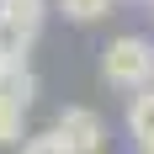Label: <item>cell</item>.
<instances>
[{
	"instance_id": "cell-1",
	"label": "cell",
	"mask_w": 154,
	"mask_h": 154,
	"mask_svg": "<svg viewBox=\"0 0 154 154\" xmlns=\"http://www.w3.org/2000/svg\"><path fill=\"white\" fill-rule=\"evenodd\" d=\"M101 80H106L112 91H128V96L149 91L154 85V43L138 37V32L106 43V53H101Z\"/></svg>"
},
{
	"instance_id": "cell-2",
	"label": "cell",
	"mask_w": 154,
	"mask_h": 154,
	"mask_svg": "<svg viewBox=\"0 0 154 154\" xmlns=\"http://www.w3.org/2000/svg\"><path fill=\"white\" fill-rule=\"evenodd\" d=\"M37 96V75L27 64H16L11 75L0 80V143H16L21 138V122H27V106Z\"/></svg>"
},
{
	"instance_id": "cell-3",
	"label": "cell",
	"mask_w": 154,
	"mask_h": 154,
	"mask_svg": "<svg viewBox=\"0 0 154 154\" xmlns=\"http://www.w3.org/2000/svg\"><path fill=\"white\" fill-rule=\"evenodd\" d=\"M53 133H59V143L69 154H106V122L91 106H64L59 122H53Z\"/></svg>"
},
{
	"instance_id": "cell-4",
	"label": "cell",
	"mask_w": 154,
	"mask_h": 154,
	"mask_svg": "<svg viewBox=\"0 0 154 154\" xmlns=\"http://www.w3.org/2000/svg\"><path fill=\"white\" fill-rule=\"evenodd\" d=\"M43 16H48V0H0V27L21 43H32L43 32Z\"/></svg>"
},
{
	"instance_id": "cell-5",
	"label": "cell",
	"mask_w": 154,
	"mask_h": 154,
	"mask_svg": "<svg viewBox=\"0 0 154 154\" xmlns=\"http://www.w3.org/2000/svg\"><path fill=\"white\" fill-rule=\"evenodd\" d=\"M128 133L138 138V149H154V85L133 91V101H128Z\"/></svg>"
},
{
	"instance_id": "cell-6",
	"label": "cell",
	"mask_w": 154,
	"mask_h": 154,
	"mask_svg": "<svg viewBox=\"0 0 154 154\" xmlns=\"http://www.w3.org/2000/svg\"><path fill=\"white\" fill-rule=\"evenodd\" d=\"M59 5H64V16H69V21H96V16L112 11V0H59Z\"/></svg>"
},
{
	"instance_id": "cell-7",
	"label": "cell",
	"mask_w": 154,
	"mask_h": 154,
	"mask_svg": "<svg viewBox=\"0 0 154 154\" xmlns=\"http://www.w3.org/2000/svg\"><path fill=\"white\" fill-rule=\"evenodd\" d=\"M21 154H69L59 143V133H53V128H48V133H32V138H21Z\"/></svg>"
},
{
	"instance_id": "cell-8",
	"label": "cell",
	"mask_w": 154,
	"mask_h": 154,
	"mask_svg": "<svg viewBox=\"0 0 154 154\" xmlns=\"http://www.w3.org/2000/svg\"><path fill=\"white\" fill-rule=\"evenodd\" d=\"M11 69H16V64H5V59H0V80H5V75H11Z\"/></svg>"
},
{
	"instance_id": "cell-9",
	"label": "cell",
	"mask_w": 154,
	"mask_h": 154,
	"mask_svg": "<svg viewBox=\"0 0 154 154\" xmlns=\"http://www.w3.org/2000/svg\"><path fill=\"white\" fill-rule=\"evenodd\" d=\"M138 154H154V149H138Z\"/></svg>"
}]
</instances>
